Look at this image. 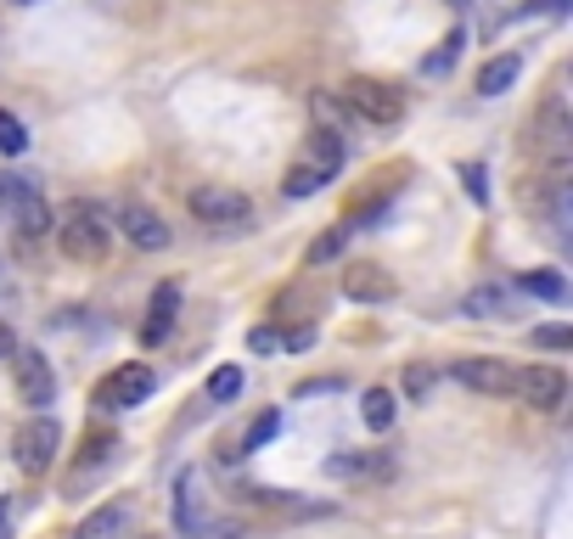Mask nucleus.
<instances>
[{
	"label": "nucleus",
	"instance_id": "1",
	"mask_svg": "<svg viewBox=\"0 0 573 539\" xmlns=\"http://www.w3.org/2000/svg\"><path fill=\"white\" fill-rule=\"evenodd\" d=\"M52 236H57L63 259H74V265H102V259L113 254V214L74 198V203L63 209V220L52 225Z\"/></svg>",
	"mask_w": 573,
	"mask_h": 539
},
{
	"label": "nucleus",
	"instance_id": "2",
	"mask_svg": "<svg viewBox=\"0 0 573 539\" xmlns=\"http://www.w3.org/2000/svg\"><path fill=\"white\" fill-rule=\"evenodd\" d=\"M175 528L186 539L214 534V495H209V472L203 467H186L175 478Z\"/></svg>",
	"mask_w": 573,
	"mask_h": 539
},
{
	"label": "nucleus",
	"instance_id": "3",
	"mask_svg": "<svg viewBox=\"0 0 573 539\" xmlns=\"http://www.w3.org/2000/svg\"><path fill=\"white\" fill-rule=\"evenodd\" d=\"M344 108H349V119H366V124H400L405 119V96L394 90V85H382V79H349L344 90Z\"/></svg>",
	"mask_w": 573,
	"mask_h": 539
},
{
	"label": "nucleus",
	"instance_id": "4",
	"mask_svg": "<svg viewBox=\"0 0 573 539\" xmlns=\"http://www.w3.org/2000/svg\"><path fill=\"white\" fill-rule=\"evenodd\" d=\"M57 450H63V427H57L52 416H29V422L18 427V438H12V461H18V472H29V478H40L45 467H52Z\"/></svg>",
	"mask_w": 573,
	"mask_h": 539
},
{
	"label": "nucleus",
	"instance_id": "5",
	"mask_svg": "<svg viewBox=\"0 0 573 539\" xmlns=\"http://www.w3.org/2000/svg\"><path fill=\"white\" fill-rule=\"evenodd\" d=\"M186 209H191L198 225H220V231H236V225L254 220V203L243 198V191H231V186H198L186 198Z\"/></svg>",
	"mask_w": 573,
	"mask_h": 539
},
{
	"label": "nucleus",
	"instance_id": "6",
	"mask_svg": "<svg viewBox=\"0 0 573 539\" xmlns=\"http://www.w3.org/2000/svg\"><path fill=\"white\" fill-rule=\"evenodd\" d=\"M153 400V371L147 366H119L96 382V411H135Z\"/></svg>",
	"mask_w": 573,
	"mask_h": 539
},
{
	"label": "nucleus",
	"instance_id": "7",
	"mask_svg": "<svg viewBox=\"0 0 573 539\" xmlns=\"http://www.w3.org/2000/svg\"><path fill=\"white\" fill-rule=\"evenodd\" d=\"M450 377H456L461 388H472V394H490V400H506L512 382H517V371H512L506 360H495V355H461V360L450 366Z\"/></svg>",
	"mask_w": 573,
	"mask_h": 539
},
{
	"label": "nucleus",
	"instance_id": "8",
	"mask_svg": "<svg viewBox=\"0 0 573 539\" xmlns=\"http://www.w3.org/2000/svg\"><path fill=\"white\" fill-rule=\"evenodd\" d=\"M512 394H517L523 405H529V411L551 416V411H562V405H568V377H562L557 366H529V371H517Z\"/></svg>",
	"mask_w": 573,
	"mask_h": 539
},
{
	"label": "nucleus",
	"instance_id": "9",
	"mask_svg": "<svg viewBox=\"0 0 573 539\" xmlns=\"http://www.w3.org/2000/svg\"><path fill=\"white\" fill-rule=\"evenodd\" d=\"M12 382H18V400H23V405H34L40 416H45V405L57 400L52 360H45V355H34V349H18V355H12Z\"/></svg>",
	"mask_w": 573,
	"mask_h": 539
},
{
	"label": "nucleus",
	"instance_id": "10",
	"mask_svg": "<svg viewBox=\"0 0 573 539\" xmlns=\"http://www.w3.org/2000/svg\"><path fill=\"white\" fill-rule=\"evenodd\" d=\"M535 153H540L551 169H568V153H573V124H568L562 96H551V102L540 108V119H535Z\"/></svg>",
	"mask_w": 573,
	"mask_h": 539
},
{
	"label": "nucleus",
	"instance_id": "11",
	"mask_svg": "<svg viewBox=\"0 0 573 539\" xmlns=\"http://www.w3.org/2000/svg\"><path fill=\"white\" fill-rule=\"evenodd\" d=\"M113 231H124V242H135L141 254H164V248H169V225H164V214L147 209V203H124V209L113 214Z\"/></svg>",
	"mask_w": 573,
	"mask_h": 539
},
{
	"label": "nucleus",
	"instance_id": "12",
	"mask_svg": "<svg viewBox=\"0 0 573 539\" xmlns=\"http://www.w3.org/2000/svg\"><path fill=\"white\" fill-rule=\"evenodd\" d=\"M338 287H344V299H355V304H389L394 299V276L382 270V265H366V259H355V265H344V276H338Z\"/></svg>",
	"mask_w": 573,
	"mask_h": 539
},
{
	"label": "nucleus",
	"instance_id": "13",
	"mask_svg": "<svg viewBox=\"0 0 573 539\" xmlns=\"http://www.w3.org/2000/svg\"><path fill=\"white\" fill-rule=\"evenodd\" d=\"M326 478H394V456L382 450H349V456H332Z\"/></svg>",
	"mask_w": 573,
	"mask_h": 539
},
{
	"label": "nucleus",
	"instance_id": "14",
	"mask_svg": "<svg viewBox=\"0 0 573 539\" xmlns=\"http://www.w3.org/2000/svg\"><path fill=\"white\" fill-rule=\"evenodd\" d=\"M344 158H349V146H344V135H332V130H315V135L304 141V164L321 169V175H338Z\"/></svg>",
	"mask_w": 573,
	"mask_h": 539
},
{
	"label": "nucleus",
	"instance_id": "15",
	"mask_svg": "<svg viewBox=\"0 0 573 539\" xmlns=\"http://www.w3.org/2000/svg\"><path fill=\"white\" fill-rule=\"evenodd\" d=\"M517 74H523V57H517V52L490 57L484 68H478V96H506V90L517 85Z\"/></svg>",
	"mask_w": 573,
	"mask_h": 539
},
{
	"label": "nucleus",
	"instance_id": "16",
	"mask_svg": "<svg viewBox=\"0 0 573 539\" xmlns=\"http://www.w3.org/2000/svg\"><path fill=\"white\" fill-rule=\"evenodd\" d=\"M175 310H180V287L164 281V287L153 292V310H147V326H141V337H147V343H164V332L175 326Z\"/></svg>",
	"mask_w": 573,
	"mask_h": 539
},
{
	"label": "nucleus",
	"instance_id": "17",
	"mask_svg": "<svg viewBox=\"0 0 573 539\" xmlns=\"http://www.w3.org/2000/svg\"><path fill=\"white\" fill-rule=\"evenodd\" d=\"M461 315H472V321H506L512 315V292L506 287H472Z\"/></svg>",
	"mask_w": 573,
	"mask_h": 539
},
{
	"label": "nucleus",
	"instance_id": "18",
	"mask_svg": "<svg viewBox=\"0 0 573 539\" xmlns=\"http://www.w3.org/2000/svg\"><path fill=\"white\" fill-rule=\"evenodd\" d=\"M124 523H130L124 506H96V512L74 528V539H124Z\"/></svg>",
	"mask_w": 573,
	"mask_h": 539
},
{
	"label": "nucleus",
	"instance_id": "19",
	"mask_svg": "<svg viewBox=\"0 0 573 539\" xmlns=\"http://www.w3.org/2000/svg\"><path fill=\"white\" fill-rule=\"evenodd\" d=\"M310 113H315V130H332V135L349 130V108H344L338 90H315L310 96Z\"/></svg>",
	"mask_w": 573,
	"mask_h": 539
},
{
	"label": "nucleus",
	"instance_id": "20",
	"mask_svg": "<svg viewBox=\"0 0 573 539\" xmlns=\"http://www.w3.org/2000/svg\"><path fill=\"white\" fill-rule=\"evenodd\" d=\"M394 411H400L394 388H366L360 416H366V427H371V433H389V427H394Z\"/></svg>",
	"mask_w": 573,
	"mask_h": 539
},
{
	"label": "nucleus",
	"instance_id": "21",
	"mask_svg": "<svg viewBox=\"0 0 573 539\" xmlns=\"http://www.w3.org/2000/svg\"><path fill=\"white\" fill-rule=\"evenodd\" d=\"M344 248H349V225H332V231H321V236L310 242L304 265H310V270H321V265H338V259H344Z\"/></svg>",
	"mask_w": 573,
	"mask_h": 539
},
{
	"label": "nucleus",
	"instance_id": "22",
	"mask_svg": "<svg viewBox=\"0 0 573 539\" xmlns=\"http://www.w3.org/2000/svg\"><path fill=\"white\" fill-rule=\"evenodd\" d=\"M461 45H467V34H461V29H450L439 52H427V57H422V74H427V79H445V74L456 68V57H461Z\"/></svg>",
	"mask_w": 573,
	"mask_h": 539
},
{
	"label": "nucleus",
	"instance_id": "23",
	"mask_svg": "<svg viewBox=\"0 0 573 539\" xmlns=\"http://www.w3.org/2000/svg\"><path fill=\"white\" fill-rule=\"evenodd\" d=\"M523 292H529V299H546V304H562L568 299V281L557 270H529V276H523Z\"/></svg>",
	"mask_w": 573,
	"mask_h": 539
},
{
	"label": "nucleus",
	"instance_id": "24",
	"mask_svg": "<svg viewBox=\"0 0 573 539\" xmlns=\"http://www.w3.org/2000/svg\"><path fill=\"white\" fill-rule=\"evenodd\" d=\"M326 180H332V175H321V169H310V164H293V169H286V180H281V191H286V198H315Z\"/></svg>",
	"mask_w": 573,
	"mask_h": 539
},
{
	"label": "nucleus",
	"instance_id": "25",
	"mask_svg": "<svg viewBox=\"0 0 573 539\" xmlns=\"http://www.w3.org/2000/svg\"><path fill=\"white\" fill-rule=\"evenodd\" d=\"M0 153H7V158H23V153H29V130H23V119L7 113V108H0Z\"/></svg>",
	"mask_w": 573,
	"mask_h": 539
},
{
	"label": "nucleus",
	"instance_id": "26",
	"mask_svg": "<svg viewBox=\"0 0 573 539\" xmlns=\"http://www.w3.org/2000/svg\"><path fill=\"white\" fill-rule=\"evenodd\" d=\"M236 394H243V371H236V366H225V371H214L209 377V400H236Z\"/></svg>",
	"mask_w": 573,
	"mask_h": 539
},
{
	"label": "nucleus",
	"instance_id": "27",
	"mask_svg": "<svg viewBox=\"0 0 573 539\" xmlns=\"http://www.w3.org/2000/svg\"><path fill=\"white\" fill-rule=\"evenodd\" d=\"M113 450H119V438H113V433H96V438H90V445H85V467H79V472H90V467H102V461H108ZM79 472H74V478H79Z\"/></svg>",
	"mask_w": 573,
	"mask_h": 539
},
{
	"label": "nucleus",
	"instance_id": "28",
	"mask_svg": "<svg viewBox=\"0 0 573 539\" xmlns=\"http://www.w3.org/2000/svg\"><path fill=\"white\" fill-rule=\"evenodd\" d=\"M529 343H535V349H573V332L568 326H535Z\"/></svg>",
	"mask_w": 573,
	"mask_h": 539
},
{
	"label": "nucleus",
	"instance_id": "29",
	"mask_svg": "<svg viewBox=\"0 0 573 539\" xmlns=\"http://www.w3.org/2000/svg\"><path fill=\"white\" fill-rule=\"evenodd\" d=\"M461 180H467V198L472 203H490V175H484V164H461Z\"/></svg>",
	"mask_w": 573,
	"mask_h": 539
},
{
	"label": "nucleus",
	"instance_id": "30",
	"mask_svg": "<svg viewBox=\"0 0 573 539\" xmlns=\"http://www.w3.org/2000/svg\"><path fill=\"white\" fill-rule=\"evenodd\" d=\"M248 349H254V355H281V332H276V326H254V332H248Z\"/></svg>",
	"mask_w": 573,
	"mask_h": 539
},
{
	"label": "nucleus",
	"instance_id": "31",
	"mask_svg": "<svg viewBox=\"0 0 573 539\" xmlns=\"http://www.w3.org/2000/svg\"><path fill=\"white\" fill-rule=\"evenodd\" d=\"M427 388H434V366H411L405 371V394L411 400H427Z\"/></svg>",
	"mask_w": 573,
	"mask_h": 539
},
{
	"label": "nucleus",
	"instance_id": "32",
	"mask_svg": "<svg viewBox=\"0 0 573 539\" xmlns=\"http://www.w3.org/2000/svg\"><path fill=\"white\" fill-rule=\"evenodd\" d=\"M281 349H286V355H304V349H315V326H299V332H281Z\"/></svg>",
	"mask_w": 573,
	"mask_h": 539
},
{
	"label": "nucleus",
	"instance_id": "33",
	"mask_svg": "<svg viewBox=\"0 0 573 539\" xmlns=\"http://www.w3.org/2000/svg\"><path fill=\"white\" fill-rule=\"evenodd\" d=\"M270 433H276V411H265V416H259V422L248 427V450H259V445H265Z\"/></svg>",
	"mask_w": 573,
	"mask_h": 539
},
{
	"label": "nucleus",
	"instance_id": "34",
	"mask_svg": "<svg viewBox=\"0 0 573 539\" xmlns=\"http://www.w3.org/2000/svg\"><path fill=\"white\" fill-rule=\"evenodd\" d=\"M12 355H18V337H12L7 321H0V360H12Z\"/></svg>",
	"mask_w": 573,
	"mask_h": 539
},
{
	"label": "nucleus",
	"instance_id": "35",
	"mask_svg": "<svg viewBox=\"0 0 573 539\" xmlns=\"http://www.w3.org/2000/svg\"><path fill=\"white\" fill-rule=\"evenodd\" d=\"M7 517H12V501H0V539H7Z\"/></svg>",
	"mask_w": 573,
	"mask_h": 539
},
{
	"label": "nucleus",
	"instance_id": "36",
	"mask_svg": "<svg viewBox=\"0 0 573 539\" xmlns=\"http://www.w3.org/2000/svg\"><path fill=\"white\" fill-rule=\"evenodd\" d=\"M540 7H546V12H562V7H568V0H540Z\"/></svg>",
	"mask_w": 573,
	"mask_h": 539
},
{
	"label": "nucleus",
	"instance_id": "37",
	"mask_svg": "<svg viewBox=\"0 0 573 539\" xmlns=\"http://www.w3.org/2000/svg\"><path fill=\"white\" fill-rule=\"evenodd\" d=\"M12 7H40V0H12Z\"/></svg>",
	"mask_w": 573,
	"mask_h": 539
},
{
	"label": "nucleus",
	"instance_id": "38",
	"mask_svg": "<svg viewBox=\"0 0 573 539\" xmlns=\"http://www.w3.org/2000/svg\"><path fill=\"white\" fill-rule=\"evenodd\" d=\"M450 7H467V0H450Z\"/></svg>",
	"mask_w": 573,
	"mask_h": 539
},
{
	"label": "nucleus",
	"instance_id": "39",
	"mask_svg": "<svg viewBox=\"0 0 573 539\" xmlns=\"http://www.w3.org/2000/svg\"><path fill=\"white\" fill-rule=\"evenodd\" d=\"M0 214H7V209H0Z\"/></svg>",
	"mask_w": 573,
	"mask_h": 539
}]
</instances>
